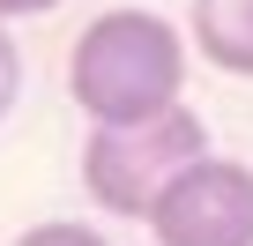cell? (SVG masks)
<instances>
[{"label": "cell", "mask_w": 253, "mask_h": 246, "mask_svg": "<svg viewBox=\"0 0 253 246\" xmlns=\"http://www.w3.org/2000/svg\"><path fill=\"white\" fill-rule=\"evenodd\" d=\"M67 90L89 112V127H126V119H157L186 90V38L149 15V8H104L67 60Z\"/></svg>", "instance_id": "obj_1"}, {"label": "cell", "mask_w": 253, "mask_h": 246, "mask_svg": "<svg viewBox=\"0 0 253 246\" xmlns=\"http://www.w3.org/2000/svg\"><path fill=\"white\" fill-rule=\"evenodd\" d=\"M194 157H209V127H201V112L171 104V112H157V119L89 127V142H82V187H89L97 209L149 224L157 194H164Z\"/></svg>", "instance_id": "obj_2"}, {"label": "cell", "mask_w": 253, "mask_h": 246, "mask_svg": "<svg viewBox=\"0 0 253 246\" xmlns=\"http://www.w3.org/2000/svg\"><path fill=\"white\" fill-rule=\"evenodd\" d=\"M157 246H253V164L194 157L149 209Z\"/></svg>", "instance_id": "obj_3"}, {"label": "cell", "mask_w": 253, "mask_h": 246, "mask_svg": "<svg viewBox=\"0 0 253 246\" xmlns=\"http://www.w3.org/2000/svg\"><path fill=\"white\" fill-rule=\"evenodd\" d=\"M186 30H194V45H201L209 67L253 75V0H194Z\"/></svg>", "instance_id": "obj_4"}, {"label": "cell", "mask_w": 253, "mask_h": 246, "mask_svg": "<svg viewBox=\"0 0 253 246\" xmlns=\"http://www.w3.org/2000/svg\"><path fill=\"white\" fill-rule=\"evenodd\" d=\"M15 246H112L104 231H89V224H67V216H52V224H30Z\"/></svg>", "instance_id": "obj_5"}, {"label": "cell", "mask_w": 253, "mask_h": 246, "mask_svg": "<svg viewBox=\"0 0 253 246\" xmlns=\"http://www.w3.org/2000/svg\"><path fill=\"white\" fill-rule=\"evenodd\" d=\"M15 90H23V52H15V38H8V23H0V119H8V104H15Z\"/></svg>", "instance_id": "obj_6"}, {"label": "cell", "mask_w": 253, "mask_h": 246, "mask_svg": "<svg viewBox=\"0 0 253 246\" xmlns=\"http://www.w3.org/2000/svg\"><path fill=\"white\" fill-rule=\"evenodd\" d=\"M45 8H60V0H0V23H15V15H45Z\"/></svg>", "instance_id": "obj_7"}]
</instances>
